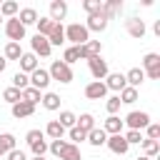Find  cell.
Wrapping results in <instances>:
<instances>
[{
  "label": "cell",
  "mask_w": 160,
  "mask_h": 160,
  "mask_svg": "<svg viewBox=\"0 0 160 160\" xmlns=\"http://www.w3.org/2000/svg\"><path fill=\"white\" fill-rule=\"evenodd\" d=\"M150 122H152L150 120V112H145V110H132L122 120V125H128V130H145Z\"/></svg>",
  "instance_id": "3"
},
{
  "label": "cell",
  "mask_w": 160,
  "mask_h": 160,
  "mask_svg": "<svg viewBox=\"0 0 160 160\" xmlns=\"http://www.w3.org/2000/svg\"><path fill=\"white\" fill-rule=\"evenodd\" d=\"M20 55H22V48H20V42H8L5 45V50H2V58L10 62V60H20Z\"/></svg>",
  "instance_id": "29"
},
{
  "label": "cell",
  "mask_w": 160,
  "mask_h": 160,
  "mask_svg": "<svg viewBox=\"0 0 160 160\" xmlns=\"http://www.w3.org/2000/svg\"><path fill=\"white\" fill-rule=\"evenodd\" d=\"M18 12H20V5H18L15 0H5V2H0V15H2V20L18 18Z\"/></svg>",
  "instance_id": "24"
},
{
  "label": "cell",
  "mask_w": 160,
  "mask_h": 160,
  "mask_svg": "<svg viewBox=\"0 0 160 160\" xmlns=\"http://www.w3.org/2000/svg\"><path fill=\"white\" fill-rule=\"evenodd\" d=\"M68 135H70V140H72V145H75V142H82V140L88 138V132H82L80 128H70V132H68Z\"/></svg>",
  "instance_id": "46"
},
{
  "label": "cell",
  "mask_w": 160,
  "mask_h": 160,
  "mask_svg": "<svg viewBox=\"0 0 160 160\" xmlns=\"http://www.w3.org/2000/svg\"><path fill=\"white\" fill-rule=\"evenodd\" d=\"M0 22H5V20H2V15H0Z\"/></svg>",
  "instance_id": "52"
},
{
  "label": "cell",
  "mask_w": 160,
  "mask_h": 160,
  "mask_svg": "<svg viewBox=\"0 0 160 160\" xmlns=\"http://www.w3.org/2000/svg\"><path fill=\"white\" fill-rule=\"evenodd\" d=\"M18 62H20V72H25V75H30L32 70H38V68H40V65H38V58H35L32 52H22Z\"/></svg>",
  "instance_id": "17"
},
{
  "label": "cell",
  "mask_w": 160,
  "mask_h": 160,
  "mask_svg": "<svg viewBox=\"0 0 160 160\" xmlns=\"http://www.w3.org/2000/svg\"><path fill=\"white\" fill-rule=\"evenodd\" d=\"M108 95V88H105V82H98V80H92V82H88L85 85V98L88 100H102Z\"/></svg>",
  "instance_id": "13"
},
{
  "label": "cell",
  "mask_w": 160,
  "mask_h": 160,
  "mask_svg": "<svg viewBox=\"0 0 160 160\" xmlns=\"http://www.w3.org/2000/svg\"><path fill=\"white\" fill-rule=\"evenodd\" d=\"M2 25H5L8 42H20V40H25V30H28V28H22L18 18H10V20H5Z\"/></svg>",
  "instance_id": "6"
},
{
  "label": "cell",
  "mask_w": 160,
  "mask_h": 160,
  "mask_svg": "<svg viewBox=\"0 0 160 160\" xmlns=\"http://www.w3.org/2000/svg\"><path fill=\"white\" fill-rule=\"evenodd\" d=\"M125 30H128V35H130V38H138V40H142V38H145V32H148L145 20H140L138 15H132V18H128V20H125Z\"/></svg>",
  "instance_id": "9"
},
{
  "label": "cell",
  "mask_w": 160,
  "mask_h": 160,
  "mask_svg": "<svg viewBox=\"0 0 160 160\" xmlns=\"http://www.w3.org/2000/svg\"><path fill=\"white\" fill-rule=\"evenodd\" d=\"M0 158H2V155H0Z\"/></svg>",
  "instance_id": "53"
},
{
  "label": "cell",
  "mask_w": 160,
  "mask_h": 160,
  "mask_svg": "<svg viewBox=\"0 0 160 160\" xmlns=\"http://www.w3.org/2000/svg\"><path fill=\"white\" fill-rule=\"evenodd\" d=\"M32 160H48V158H32Z\"/></svg>",
  "instance_id": "51"
},
{
  "label": "cell",
  "mask_w": 160,
  "mask_h": 160,
  "mask_svg": "<svg viewBox=\"0 0 160 160\" xmlns=\"http://www.w3.org/2000/svg\"><path fill=\"white\" fill-rule=\"evenodd\" d=\"M102 82H105V88L112 90V92H120L122 88H128V82H125V72H108V78H105Z\"/></svg>",
  "instance_id": "12"
},
{
  "label": "cell",
  "mask_w": 160,
  "mask_h": 160,
  "mask_svg": "<svg viewBox=\"0 0 160 160\" xmlns=\"http://www.w3.org/2000/svg\"><path fill=\"white\" fill-rule=\"evenodd\" d=\"M122 138H125L128 145H140L142 142V132L140 130H128V132H122Z\"/></svg>",
  "instance_id": "42"
},
{
  "label": "cell",
  "mask_w": 160,
  "mask_h": 160,
  "mask_svg": "<svg viewBox=\"0 0 160 160\" xmlns=\"http://www.w3.org/2000/svg\"><path fill=\"white\" fill-rule=\"evenodd\" d=\"M65 148H68V140H52V142H48V152H52L55 158H60Z\"/></svg>",
  "instance_id": "39"
},
{
  "label": "cell",
  "mask_w": 160,
  "mask_h": 160,
  "mask_svg": "<svg viewBox=\"0 0 160 160\" xmlns=\"http://www.w3.org/2000/svg\"><path fill=\"white\" fill-rule=\"evenodd\" d=\"M28 80H30V88H35V90H48V85L52 82L50 80V72L45 70V68H38V70H32L30 75H28Z\"/></svg>",
  "instance_id": "7"
},
{
  "label": "cell",
  "mask_w": 160,
  "mask_h": 160,
  "mask_svg": "<svg viewBox=\"0 0 160 160\" xmlns=\"http://www.w3.org/2000/svg\"><path fill=\"white\" fill-rule=\"evenodd\" d=\"M92 148H102L105 142H108V132L102 130V128H92L90 132H88V138H85Z\"/></svg>",
  "instance_id": "21"
},
{
  "label": "cell",
  "mask_w": 160,
  "mask_h": 160,
  "mask_svg": "<svg viewBox=\"0 0 160 160\" xmlns=\"http://www.w3.org/2000/svg\"><path fill=\"white\" fill-rule=\"evenodd\" d=\"M142 72L150 80H160V55L158 52H148L142 58Z\"/></svg>",
  "instance_id": "5"
},
{
  "label": "cell",
  "mask_w": 160,
  "mask_h": 160,
  "mask_svg": "<svg viewBox=\"0 0 160 160\" xmlns=\"http://www.w3.org/2000/svg\"><path fill=\"white\" fill-rule=\"evenodd\" d=\"M58 122H60L65 130H70V128H75V122H78V115H75L72 110H62V112H60V118H58Z\"/></svg>",
  "instance_id": "34"
},
{
  "label": "cell",
  "mask_w": 160,
  "mask_h": 160,
  "mask_svg": "<svg viewBox=\"0 0 160 160\" xmlns=\"http://www.w3.org/2000/svg\"><path fill=\"white\" fill-rule=\"evenodd\" d=\"M20 100H22V102H30V105H38V102L42 100V92L28 85L25 90H20Z\"/></svg>",
  "instance_id": "26"
},
{
  "label": "cell",
  "mask_w": 160,
  "mask_h": 160,
  "mask_svg": "<svg viewBox=\"0 0 160 160\" xmlns=\"http://www.w3.org/2000/svg\"><path fill=\"white\" fill-rule=\"evenodd\" d=\"M142 80H145V72H142V68H130L128 72H125V82L130 85V88H140L142 85Z\"/></svg>",
  "instance_id": "19"
},
{
  "label": "cell",
  "mask_w": 160,
  "mask_h": 160,
  "mask_svg": "<svg viewBox=\"0 0 160 160\" xmlns=\"http://www.w3.org/2000/svg\"><path fill=\"white\" fill-rule=\"evenodd\" d=\"M140 145H142V155H145V158H152V160L158 158V152H160V140H148V138H142Z\"/></svg>",
  "instance_id": "27"
},
{
  "label": "cell",
  "mask_w": 160,
  "mask_h": 160,
  "mask_svg": "<svg viewBox=\"0 0 160 160\" xmlns=\"http://www.w3.org/2000/svg\"><path fill=\"white\" fill-rule=\"evenodd\" d=\"M152 32L160 38V20H155V25H152Z\"/></svg>",
  "instance_id": "49"
},
{
  "label": "cell",
  "mask_w": 160,
  "mask_h": 160,
  "mask_svg": "<svg viewBox=\"0 0 160 160\" xmlns=\"http://www.w3.org/2000/svg\"><path fill=\"white\" fill-rule=\"evenodd\" d=\"M135 160H152V158H145V155H140V158H135Z\"/></svg>",
  "instance_id": "50"
},
{
  "label": "cell",
  "mask_w": 160,
  "mask_h": 160,
  "mask_svg": "<svg viewBox=\"0 0 160 160\" xmlns=\"http://www.w3.org/2000/svg\"><path fill=\"white\" fill-rule=\"evenodd\" d=\"M48 42H50V48H55V45H62V42H65V28H62V22H58V25L52 28V32L48 35Z\"/></svg>",
  "instance_id": "28"
},
{
  "label": "cell",
  "mask_w": 160,
  "mask_h": 160,
  "mask_svg": "<svg viewBox=\"0 0 160 160\" xmlns=\"http://www.w3.org/2000/svg\"><path fill=\"white\" fill-rule=\"evenodd\" d=\"M10 112H12V118L15 120H22V118H30L32 112H35V105H30V102H15V105H10Z\"/></svg>",
  "instance_id": "16"
},
{
  "label": "cell",
  "mask_w": 160,
  "mask_h": 160,
  "mask_svg": "<svg viewBox=\"0 0 160 160\" xmlns=\"http://www.w3.org/2000/svg\"><path fill=\"white\" fill-rule=\"evenodd\" d=\"M108 150L110 152H115V155H125L128 150H130V145L125 142V138H122V132L120 135H108Z\"/></svg>",
  "instance_id": "10"
},
{
  "label": "cell",
  "mask_w": 160,
  "mask_h": 160,
  "mask_svg": "<svg viewBox=\"0 0 160 160\" xmlns=\"http://www.w3.org/2000/svg\"><path fill=\"white\" fill-rule=\"evenodd\" d=\"M88 40H90V32H88L85 25H80V22H70V25L65 28V42H72V45L78 48V45H85Z\"/></svg>",
  "instance_id": "1"
},
{
  "label": "cell",
  "mask_w": 160,
  "mask_h": 160,
  "mask_svg": "<svg viewBox=\"0 0 160 160\" xmlns=\"http://www.w3.org/2000/svg\"><path fill=\"white\" fill-rule=\"evenodd\" d=\"M38 10L35 8H20V12H18V20H20V25L22 28H28V25H35L38 22Z\"/></svg>",
  "instance_id": "18"
},
{
  "label": "cell",
  "mask_w": 160,
  "mask_h": 160,
  "mask_svg": "<svg viewBox=\"0 0 160 160\" xmlns=\"http://www.w3.org/2000/svg\"><path fill=\"white\" fill-rule=\"evenodd\" d=\"M28 85H30V80H28V75L18 70V72L12 75V88H18V90H25Z\"/></svg>",
  "instance_id": "40"
},
{
  "label": "cell",
  "mask_w": 160,
  "mask_h": 160,
  "mask_svg": "<svg viewBox=\"0 0 160 160\" xmlns=\"http://www.w3.org/2000/svg\"><path fill=\"white\" fill-rule=\"evenodd\" d=\"M18 148V140L12 132H0V155H8L10 150Z\"/></svg>",
  "instance_id": "25"
},
{
  "label": "cell",
  "mask_w": 160,
  "mask_h": 160,
  "mask_svg": "<svg viewBox=\"0 0 160 160\" xmlns=\"http://www.w3.org/2000/svg\"><path fill=\"white\" fill-rule=\"evenodd\" d=\"M122 120L118 118V115H108V120H105V125H102V130L108 132V135H120L122 132Z\"/></svg>",
  "instance_id": "23"
},
{
  "label": "cell",
  "mask_w": 160,
  "mask_h": 160,
  "mask_svg": "<svg viewBox=\"0 0 160 160\" xmlns=\"http://www.w3.org/2000/svg\"><path fill=\"white\" fill-rule=\"evenodd\" d=\"M30 52L35 55V58H50V52H52V48H50V42H48V38H42V35H32V40H30Z\"/></svg>",
  "instance_id": "8"
},
{
  "label": "cell",
  "mask_w": 160,
  "mask_h": 160,
  "mask_svg": "<svg viewBox=\"0 0 160 160\" xmlns=\"http://www.w3.org/2000/svg\"><path fill=\"white\" fill-rule=\"evenodd\" d=\"M30 150H32V158H45V152H48V140H38V142H32Z\"/></svg>",
  "instance_id": "43"
},
{
  "label": "cell",
  "mask_w": 160,
  "mask_h": 160,
  "mask_svg": "<svg viewBox=\"0 0 160 160\" xmlns=\"http://www.w3.org/2000/svg\"><path fill=\"white\" fill-rule=\"evenodd\" d=\"M145 135H148V140H160V125L158 122H150L145 128Z\"/></svg>",
  "instance_id": "44"
},
{
  "label": "cell",
  "mask_w": 160,
  "mask_h": 160,
  "mask_svg": "<svg viewBox=\"0 0 160 160\" xmlns=\"http://www.w3.org/2000/svg\"><path fill=\"white\" fill-rule=\"evenodd\" d=\"M58 22H52L50 18H38V22H35V28H38V35H42V38H48L50 32H52V28H55Z\"/></svg>",
  "instance_id": "31"
},
{
  "label": "cell",
  "mask_w": 160,
  "mask_h": 160,
  "mask_svg": "<svg viewBox=\"0 0 160 160\" xmlns=\"http://www.w3.org/2000/svg\"><path fill=\"white\" fill-rule=\"evenodd\" d=\"M118 98H120V102H122V105H132V102L138 100V90L128 85V88H122V90L118 92Z\"/></svg>",
  "instance_id": "33"
},
{
  "label": "cell",
  "mask_w": 160,
  "mask_h": 160,
  "mask_svg": "<svg viewBox=\"0 0 160 160\" xmlns=\"http://www.w3.org/2000/svg\"><path fill=\"white\" fill-rule=\"evenodd\" d=\"M78 50H80V60H88V58H95V55L102 52V42L100 40H88L85 45H78Z\"/></svg>",
  "instance_id": "11"
},
{
  "label": "cell",
  "mask_w": 160,
  "mask_h": 160,
  "mask_svg": "<svg viewBox=\"0 0 160 160\" xmlns=\"http://www.w3.org/2000/svg\"><path fill=\"white\" fill-rule=\"evenodd\" d=\"M75 128H80L82 132H90L92 128H98V125H95V118H92V112H82V115L78 118V122H75Z\"/></svg>",
  "instance_id": "30"
},
{
  "label": "cell",
  "mask_w": 160,
  "mask_h": 160,
  "mask_svg": "<svg viewBox=\"0 0 160 160\" xmlns=\"http://www.w3.org/2000/svg\"><path fill=\"white\" fill-rule=\"evenodd\" d=\"M120 98L118 95H110L108 98V102H105V110H108V115H118V110H120Z\"/></svg>",
  "instance_id": "41"
},
{
  "label": "cell",
  "mask_w": 160,
  "mask_h": 160,
  "mask_svg": "<svg viewBox=\"0 0 160 160\" xmlns=\"http://www.w3.org/2000/svg\"><path fill=\"white\" fill-rule=\"evenodd\" d=\"M65 15H68V2H65V0H52L48 18H50L52 22H60V20H65Z\"/></svg>",
  "instance_id": "14"
},
{
  "label": "cell",
  "mask_w": 160,
  "mask_h": 160,
  "mask_svg": "<svg viewBox=\"0 0 160 160\" xmlns=\"http://www.w3.org/2000/svg\"><path fill=\"white\" fill-rule=\"evenodd\" d=\"M25 140H28V145H32V142H38V140H45V132H42V130H28V132H25Z\"/></svg>",
  "instance_id": "45"
},
{
  "label": "cell",
  "mask_w": 160,
  "mask_h": 160,
  "mask_svg": "<svg viewBox=\"0 0 160 160\" xmlns=\"http://www.w3.org/2000/svg\"><path fill=\"white\" fill-rule=\"evenodd\" d=\"M42 132H45V135H48L50 140H62L68 130H65V128H62V125H60L58 120H50V122L45 125V130H42Z\"/></svg>",
  "instance_id": "20"
},
{
  "label": "cell",
  "mask_w": 160,
  "mask_h": 160,
  "mask_svg": "<svg viewBox=\"0 0 160 160\" xmlns=\"http://www.w3.org/2000/svg\"><path fill=\"white\" fill-rule=\"evenodd\" d=\"M2 100H5V102H10V105L20 102V90H18V88H12V85H10V88H5V90H2Z\"/></svg>",
  "instance_id": "38"
},
{
  "label": "cell",
  "mask_w": 160,
  "mask_h": 160,
  "mask_svg": "<svg viewBox=\"0 0 160 160\" xmlns=\"http://www.w3.org/2000/svg\"><path fill=\"white\" fill-rule=\"evenodd\" d=\"M50 80H55V82H62V85H68V82H72V68L70 65H65L62 60H52L50 62Z\"/></svg>",
  "instance_id": "2"
},
{
  "label": "cell",
  "mask_w": 160,
  "mask_h": 160,
  "mask_svg": "<svg viewBox=\"0 0 160 160\" xmlns=\"http://www.w3.org/2000/svg\"><path fill=\"white\" fill-rule=\"evenodd\" d=\"M78 60H80V50H78L75 45L65 48V52H62V62H65V65H72V62H78Z\"/></svg>",
  "instance_id": "37"
},
{
  "label": "cell",
  "mask_w": 160,
  "mask_h": 160,
  "mask_svg": "<svg viewBox=\"0 0 160 160\" xmlns=\"http://www.w3.org/2000/svg\"><path fill=\"white\" fill-rule=\"evenodd\" d=\"M8 160H28V155H25V150H20V148H15V150H10L8 155H5Z\"/></svg>",
  "instance_id": "47"
},
{
  "label": "cell",
  "mask_w": 160,
  "mask_h": 160,
  "mask_svg": "<svg viewBox=\"0 0 160 160\" xmlns=\"http://www.w3.org/2000/svg\"><path fill=\"white\" fill-rule=\"evenodd\" d=\"M82 10L88 15H100L102 12V0H82Z\"/></svg>",
  "instance_id": "36"
},
{
  "label": "cell",
  "mask_w": 160,
  "mask_h": 160,
  "mask_svg": "<svg viewBox=\"0 0 160 160\" xmlns=\"http://www.w3.org/2000/svg\"><path fill=\"white\" fill-rule=\"evenodd\" d=\"M40 102H42L45 110H60V95L58 92H45Z\"/></svg>",
  "instance_id": "32"
},
{
  "label": "cell",
  "mask_w": 160,
  "mask_h": 160,
  "mask_svg": "<svg viewBox=\"0 0 160 160\" xmlns=\"http://www.w3.org/2000/svg\"><path fill=\"white\" fill-rule=\"evenodd\" d=\"M88 32H102L108 30V18L100 12V15H88V22H85Z\"/></svg>",
  "instance_id": "15"
},
{
  "label": "cell",
  "mask_w": 160,
  "mask_h": 160,
  "mask_svg": "<svg viewBox=\"0 0 160 160\" xmlns=\"http://www.w3.org/2000/svg\"><path fill=\"white\" fill-rule=\"evenodd\" d=\"M120 12H122V2H120V0H105V2H102V15L108 18V22H110L115 15H120Z\"/></svg>",
  "instance_id": "22"
},
{
  "label": "cell",
  "mask_w": 160,
  "mask_h": 160,
  "mask_svg": "<svg viewBox=\"0 0 160 160\" xmlns=\"http://www.w3.org/2000/svg\"><path fill=\"white\" fill-rule=\"evenodd\" d=\"M60 160H82V152H80V148H78V145H72V142H68V148L62 150V155H60Z\"/></svg>",
  "instance_id": "35"
},
{
  "label": "cell",
  "mask_w": 160,
  "mask_h": 160,
  "mask_svg": "<svg viewBox=\"0 0 160 160\" xmlns=\"http://www.w3.org/2000/svg\"><path fill=\"white\" fill-rule=\"evenodd\" d=\"M5 68H8V60H5V58H2V55H0V75H2V72H5Z\"/></svg>",
  "instance_id": "48"
},
{
  "label": "cell",
  "mask_w": 160,
  "mask_h": 160,
  "mask_svg": "<svg viewBox=\"0 0 160 160\" xmlns=\"http://www.w3.org/2000/svg\"><path fill=\"white\" fill-rule=\"evenodd\" d=\"M88 68H90V75H92V80H98V82H102V80L108 78V72H110V68H108V60H102V55L88 58Z\"/></svg>",
  "instance_id": "4"
}]
</instances>
